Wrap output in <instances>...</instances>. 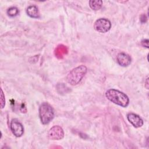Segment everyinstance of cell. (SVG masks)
Instances as JSON below:
<instances>
[{
	"instance_id": "1",
	"label": "cell",
	"mask_w": 149,
	"mask_h": 149,
	"mask_svg": "<svg viewBox=\"0 0 149 149\" xmlns=\"http://www.w3.org/2000/svg\"><path fill=\"white\" fill-rule=\"evenodd\" d=\"M105 97L115 104L125 108L129 104V99L126 94L114 88L108 89L105 92Z\"/></svg>"
},
{
	"instance_id": "2",
	"label": "cell",
	"mask_w": 149,
	"mask_h": 149,
	"mask_svg": "<svg viewBox=\"0 0 149 149\" xmlns=\"http://www.w3.org/2000/svg\"><path fill=\"white\" fill-rule=\"evenodd\" d=\"M87 71V68L83 65H79L72 69L66 76L67 81L71 85L79 84Z\"/></svg>"
},
{
	"instance_id": "3",
	"label": "cell",
	"mask_w": 149,
	"mask_h": 149,
	"mask_svg": "<svg viewBox=\"0 0 149 149\" xmlns=\"http://www.w3.org/2000/svg\"><path fill=\"white\" fill-rule=\"evenodd\" d=\"M39 116L43 125L48 124L54 117V111L52 106L47 102L42 103L39 107Z\"/></svg>"
},
{
	"instance_id": "4",
	"label": "cell",
	"mask_w": 149,
	"mask_h": 149,
	"mask_svg": "<svg viewBox=\"0 0 149 149\" xmlns=\"http://www.w3.org/2000/svg\"><path fill=\"white\" fill-rule=\"evenodd\" d=\"M111 27V22L106 18H100L97 19L94 24V29L100 33H105L108 32Z\"/></svg>"
},
{
	"instance_id": "5",
	"label": "cell",
	"mask_w": 149,
	"mask_h": 149,
	"mask_svg": "<svg viewBox=\"0 0 149 149\" xmlns=\"http://www.w3.org/2000/svg\"><path fill=\"white\" fill-rule=\"evenodd\" d=\"M48 137L49 139L53 140H61L64 137L63 130L58 125L54 126L49 130L48 132Z\"/></svg>"
},
{
	"instance_id": "6",
	"label": "cell",
	"mask_w": 149,
	"mask_h": 149,
	"mask_svg": "<svg viewBox=\"0 0 149 149\" xmlns=\"http://www.w3.org/2000/svg\"><path fill=\"white\" fill-rule=\"evenodd\" d=\"M10 130L17 137H21L24 133V127L22 124L16 119H13L10 122Z\"/></svg>"
},
{
	"instance_id": "7",
	"label": "cell",
	"mask_w": 149,
	"mask_h": 149,
	"mask_svg": "<svg viewBox=\"0 0 149 149\" xmlns=\"http://www.w3.org/2000/svg\"><path fill=\"white\" fill-rule=\"evenodd\" d=\"M127 118L129 122L136 128L140 127L143 125V120L138 115L130 112L127 115Z\"/></svg>"
},
{
	"instance_id": "8",
	"label": "cell",
	"mask_w": 149,
	"mask_h": 149,
	"mask_svg": "<svg viewBox=\"0 0 149 149\" xmlns=\"http://www.w3.org/2000/svg\"><path fill=\"white\" fill-rule=\"evenodd\" d=\"M116 60L119 65L123 67L129 66L132 62L131 57L128 54L124 52L118 54L116 56Z\"/></svg>"
},
{
	"instance_id": "9",
	"label": "cell",
	"mask_w": 149,
	"mask_h": 149,
	"mask_svg": "<svg viewBox=\"0 0 149 149\" xmlns=\"http://www.w3.org/2000/svg\"><path fill=\"white\" fill-rule=\"evenodd\" d=\"M26 13L31 18L37 19L40 17V13L38 8L36 5H30L26 9Z\"/></svg>"
},
{
	"instance_id": "10",
	"label": "cell",
	"mask_w": 149,
	"mask_h": 149,
	"mask_svg": "<svg viewBox=\"0 0 149 149\" xmlns=\"http://www.w3.org/2000/svg\"><path fill=\"white\" fill-rule=\"evenodd\" d=\"M68 49L66 46L61 44L57 46L55 49V55L56 58L59 59L62 58L65 55L68 53Z\"/></svg>"
},
{
	"instance_id": "11",
	"label": "cell",
	"mask_w": 149,
	"mask_h": 149,
	"mask_svg": "<svg viewBox=\"0 0 149 149\" xmlns=\"http://www.w3.org/2000/svg\"><path fill=\"white\" fill-rule=\"evenodd\" d=\"M102 3H103V2L101 0L89 1L90 7L94 10H98L100 9L102 6Z\"/></svg>"
},
{
	"instance_id": "12",
	"label": "cell",
	"mask_w": 149,
	"mask_h": 149,
	"mask_svg": "<svg viewBox=\"0 0 149 149\" xmlns=\"http://www.w3.org/2000/svg\"><path fill=\"white\" fill-rule=\"evenodd\" d=\"M19 13V9L16 7H10L7 10V14L10 17H15Z\"/></svg>"
},
{
	"instance_id": "13",
	"label": "cell",
	"mask_w": 149,
	"mask_h": 149,
	"mask_svg": "<svg viewBox=\"0 0 149 149\" xmlns=\"http://www.w3.org/2000/svg\"><path fill=\"white\" fill-rule=\"evenodd\" d=\"M0 102H1V108L2 109L4 108L5 105V95L3 93V91L2 88L1 89V99H0Z\"/></svg>"
},
{
	"instance_id": "14",
	"label": "cell",
	"mask_w": 149,
	"mask_h": 149,
	"mask_svg": "<svg viewBox=\"0 0 149 149\" xmlns=\"http://www.w3.org/2000/svg\"><path fill=\"white\" fill-rule=\"evenodd\" d=\"M141 44L143 47H146L147 48H148V39H143L141 41Z\"/></svg>"
},
{
	"instance_id": "15",
	"label": "cell",
	"mask_w": 149,
	"mask_h": 149,
	"mask_svg": "<svg viewBox=\"0 0 149 149\" xmlns=\"http://www.w3.org/2000/svg\"><path fill=\"white\" fill-rule=\"evenodd\" d=\"M140 22L142 23H146V21H147V17L146 16V15L143 14L141 16H140Z\"/></svg>"
},
{
	"instance_id": "16",
	"label": "cell",
	"mask_w": 149,
	"mask_h": 149,
	"mask_svg": "<svg viewBox=\"0 0 149 149\" xmlns=\"http://www.w3.org/2000/svg\"><path fill=\"white\" fill-rule=\"evenodd\" d=\"M145 87H146L147 89H148L149 87V84H148V78H147L146 80V84H145Z\"/></svg>"
}]
</instances>
